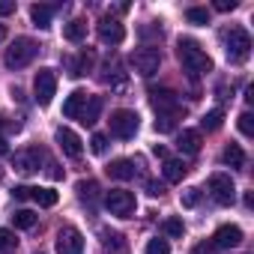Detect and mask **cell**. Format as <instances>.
Returning a JSON list of instances; mask_svg holds the SVG:
<instances>
[{
  "label": "cell",
  "instance_id": "32",
  "mask_svg": "<svg viewBox=\"0 0 254 254\" xmlns=\"http://www.w3.org/2000/svg\"><path fill=\"white\" fill-rule=\"evenodd\" d=\"M186 18H189L191 24H209V9H203V6H191V9H186Z\"/></svg>",
  "mask_w": 254,
  "mask_h": 254
},
{
  "label": "cell",
  "instance_id": "26",
  "mask_svg": "<svg viewBox=\"0 0 254 254\" xmlns=\"http://www.w3.org/2000/svg\"><path fill=\"white\" fill-rule=\"evenodd\" d=\"M221 123H224V111L221 108H212V111H206L203 114V120H200V126L206 132H215V129H221Z\"/></svg>",
  "mask_w": 254,
  "mask_h": 254
},
{
  "label": "cell",
  "instance_id": "4",
  "mask_svg": "<svg viewBox=\"0 0 254 254\" xmlns=\"http://www.w3.org/2000/svg\"><path fill=\"white\" fill-rule=\"evenodd\" d=\"M224 45H227V60L230 63H245L248 54H251V36L245 27H230L227 36H224Z\"/></svg>",
  "mask_w": 254,
  "mask_h": 254
},
{
  "label": "cell",
  "instance_id": "35",
  "mask_svg": "<svg viewBox=\"0 0 254 254\" xmlns=\"http://www.w3.org/2000/svg\"><path fill=\"white\" fill-rule=\"evenodd\" d=\"M239 132H242L245 138H251V135H254V117H251L248 111L239 117Z\"/></svg>",
  "mask_w": 254,
  "mask_h": 254
},
{
  "label": "cell",
  "instance_id": "20",
  "mask_svg": "<svg viewBox=\"0 0 254 254\" xmlns=\"http://www.w3.org/2000/svg\"><path fill=\"white\" fill-rule=\"evenodd\" d=\"M108 177H111V180H132V177H135V165H132L129 159H114V162L108 165Z\"/></svg>",
  "mask_w": 254,
  "mask_h": 254
},
{
  "label": "cell",
  "instance_id": "5",
  "mask_svg": "<svg viewBox=\"0 0 254 254\" xmlns=\"http://www.w3.org/2000/svg\"><path fill=\"white\" fill-rule=\"evenodd\" d=\"M105 206L111 209V215H120V218H129L135 215V194L132 191H126V189H111L105 194Z\"/></svg>",
  "mask_w": 254,
  "mask_h": 254
},
{
  "label": "cell",
  "instance_id": "12",
  "mask_svg": "<svg viewBox=\"0 0 254 254\" xmlns=\"http://www.w3.org/2000/svg\"><path fill=\"white\" fill-rule=\"evenodd\" d=\"M57 144H60V150L69 156V159H81L84 156V144H81V138L72 132V129H57Z\"/></svg>",
  "mask_w": 254,
  "mask_h": 254
},
{
  "label": "cell",
  "instance_id": "21",
  "mask_svg": "<svg viewBox=\"0 0 254 254\" xmlns=\"http://www.w3.org/2000/svg\"><path fill=\"white\" fill-rule=\"evenodd\" d=\"M60 6H45V3H36V6H30V18H33V24L36 27H51V18H54V12H57Z\"/></svg>",
  "mask_w": 254,
  "mask_h": 254
},
{
  "label": "cell",
  "instance_id": "27",
  "mask_svg": "<svg viewBox=\"0 0 254 254\" xmlns=\"http://www.w3.org/2000/svg\"><path fill=\"white\" fill-rule=\"evenodd\" d=\"M102 245L108 251H117V254H126V239L120 233H111V230H102Z\"/></svg>",
  "mask_w": 254,
  "mask_h": 254
},
{
  "label": "cell",
  "instance_id": "22",
  "mask_svg": "<svg viewBox=\"0 0 254 254\" xmlns=\"http://www.w3.org/2000/svg\"><path fill=\"white\" fill-rule=\"evenodd\" d=\"M102 81L111 84L114 90H123V87H126V75L120 72V63H111V60H108V63L102 66Z\"/></svg>",
  "mask_w": 254,
  "mask_h": 254
},
{
  "label": "cell",
  "instance_id": "46",
  "mask_svg": "<svg viewBox=\"0 0 254 254\" xmlns=\"http://www.w3.org/2000/svg\"><path fill=\"white\" fill-rule=\"evenodd\" d=\"M245 102H248V105L254 102V87H245Z\"/></svg>",
  "mask_w": 254,
  "mask_h": 254
},
{
  "label": "cell",
  "instance_id": "1",
  "mask_svg": "<svg viewBox=\"0 0 254 254\" xmlns=\"http://www.w3.org/2000/svg\"><path fill=\"white\" fill-rule=\"evenodd\" d=\"M177 57H180L183 69L189 72V78H200V75H206V72L212 69L209 54H206L194 39H180V42H177Z\"/></svg>",
  "mask_w": 254,
  "mask_h": 254
},
{
  "label": "cell",
  "instance_id": "41",
  "mask_svg": "<svg viewBox=\"0 0 254 254\" xmlns=\"http://www.w3.org/2000/svg\"><path fill=\"white\" fill-rule=\"evenodd\" d=\"M147 194L150 197H162L165 194V186L162 183H147Z\"/></svg>",
  "mask_w": 254,
  "mask_h": 254
},
{
  "label": "cell",
  "instance_id": "45",
  "mask_svg": "<svg viewBox=\"0 0 254 254\" xmlns=\"http://www.w3.org/2000/svg\"><path fill=\"white\" fill-rule=\"evenodd\" d=\"M6 153H9V144H6L3 135H0V156H6Z\"/></svg>",
  "mask_w": 254,
  "mask_h": 254
},
{
  "label": "cell",
  "instance_id": "36",
  "mask_svg": "<svg viewBox=\"0 0 254 254\" xmlns=\"http://www.w3.org/2000/svg\"><path fill=\"white\" fill-rule=\"evenodd\" d=\"M90 150H93L96 156H105V150H108V138H105V135H93V138H90Z\"/></svg>",
  "mask_w": 254,
  "mask_h": 254
},
{
  "label": "cell",
  "instance_id": "31",
  "mask_svg": "<svg viewBox=\"0 0 254 254\" xmlns=\"http://www.w3.org/2000/svg\"><path fill=\"white\" fill-rule=\"evenodd\" d=\"M177 120H180V114H159V120H156V132H174V126H177Z\"/></svg>",
  "mask_w": 254,
  "mask_h": 254
},
{
  "label": "cell",
  "instance_id": "14",
  "mask_svg": "<svg viewBox=\"0 0 254 254\" xmlns=\"http://www.w3.org/2000/svg\"><path fill=\"white\" fill-rule=\"evenodd\" d=\"M239 242H242V230L236 224H221L215 230V236H212V245L215 248H236Z\"/></svg>",
  "mask_w": 254,
  "mask_h": 254
},
{
  "label": "cell",
  "instance_id": "8",
  "mask_svg": "<svg viewBox=\"0 0 254 254\" xmlns=\"http://www.w3.org/2000/svg\"><path fill=\"white\" fill-rule=\"evenodd\" d=\"M150 105L156 108V114H183L180 96L171 87H150Z\"/></svg>",
  "mask_w": 254,
  "mask_h": 254
},
{
  "label": "cell",
  "instance_id": "16",
  "mask_svg": "<svg viewBox=\"0 0 254 254\" xmlns=\"http://www.w3.org/2000/svg\"><path fill=\"white\" fill-rule=\"evenodd\" d=\"M93 60H96V54L84 48L78 57H72V60H69V75H72V78H81V75H87V72L93 69Z\"/></svg>",
  "mask_w": 254,
  "mask_h": 254
},
{
  "label": "cell",
  "instance_id": "25",
  "mask_svg": "<svg viewBox=\"0 0 254 254\" xmlns=\"http://www.w3.org/2000/svg\"><path fill=\"white\" fill-rule=\"evenodd\" d=\"M221 159H224V165H230V168H245V153H242L239 144H227Z\"/></svg>",
  "mask_w": 254,
  "mask_h": 254
},
{
  "label": "cell",
  "instance_id": "2",
  "mask_svg": "<svg viewBox=\"0 0 254 254\" xmlns=\"http://www.w3.org/2000/svg\"><path fill=\"white\" fill-rule=\"evenodd\" d=\"M36 54H39V42H33L30 36H18V39L6 48L3 63H6L9 69H24V66H30V63L36 60Z\"/></svg>",
  "mask_w": 254,
  "mask_h": 254
},
{
  "label": "cell",
  "instance_id": "47",
  "mask_svg": "<svg viewBox=\"0 0 254 254\" xmlns=\"http://www.w3.org/2000/svg\"><path fill=\"white\" fill-rule=\"evenodd\" d=\"M3 39H6V27H3V24H0V42H3Z\"/></svg>",
  "mask_w": 254,
  "mask_h": 254
},
{
  "label": "cell",
  "instance_id": "37",
  "mask_svg": "<svg viewBox=\"0 0 254 254\" xmlns=\"http://www.w3.org/2000/svg\"><path fill=\"white\" fill-rule=\"evenodd\" d=\"M200 203V189H186L183 191V206H197Z\"/></svg>",
  "mask_w": 254,
  "mask_h": 254
},
{
  "label": "cell",
  "instance_id": "24",
  "mask_svg": "<svg viewBox=\"0 0 254 254\" xmlns=\"http://www.w3.org/2000/svg\"><path fill=\"white\" fill-rule=\"evenodd\" d=\"M186 171H189V168H186L180 159H165V168H162V174H165V180H168V183H183Z\"/></svg>",
  "mask_w": 254,
  "mask_h": 254
},
{
  "label": "cell",
  "instance_id": "30",
  "mask_svg": "<svg viewBox=\"0 0 254 254\" xmlns=\"http://www.w3.org/2000/svg\"><path fill=\"white\" fill-rule=\"evenodd\" d=\"M18 248V239L12 230H0V254H12Z\"/></svg>",
  "mask_w": 254,
  "mask_h": 254
},
{
  "label": "cell",
  "instance_id": "15",
  "mask_svg": "<svg viewBox=\"0 0 254 254\" xmlns=\"http://www.w3.org/2000/svg\"><path fill=\"white\" fill-rule=\"evenodd\" d=\"M177 147L186 156H197L200 153V132L197 129H183V135L177 138Z\"/></svg>",
  "mask_w": 254,
  "mask_h": 254
},
{
  "label": "cell",
  "instance_id": "43",
  "mask_svg": "<svg viewBox=\"0 0 254 254\" xmlns=\"http://www.w3.org/2000/svg\"><path fill=\"white\" fill-rule=\"evenodd\" d=\"M15 12V3H0V15H12Z\"/></svg>",
  "mask_w": 254,
  "mask_h": 254
},
{
  "label": "cell",
  "instance_id": "38",
  "mask_svg": "<svg viewBox=\"0 0 254 254\" xmlns=\"http://www.w3.org/2000/svg\"><path fill=\"white\" fill-rule=\"evenodd\" d=\"M30 194H33V186H15V189H12V197H15V200H27Z\"/></svg>",
  "mask_w": 254,
  "mask_h": 254
},
{
  "label": "cell",
  "instance_id": "28",
  "mask_svg": "<svg viewBox=\"0 0 254 254\" xmlns=\"http://www.w3.org/2000/svg\"><path fill=\"white\" fill-rule=\"evenodd\" d=\"M30 197H33L39 206H57V200H60L54 189H33V194H30Z\"/></svg>",
  "mask_w": 254,
  "mask_h": 254
},
{
  "label": "cell",
  "instance_id": "3",
  "mask_svg": "<svg viewBox=\"0 0 254 254\" xmlns=\"http://www.w3.org/2000/svg\"><path fill=\"white\" fill-rule=\"evenodd\" d=\"M108 126H111V135H114V138L129 141V138H135V135H138L141 117H138L135 111H129V108H120V111H114V114H111Z\"/></svg>",
  "mask_w": 254,
  "mask_h": 254
},
{
  "label": "cell",
  "instance_id": "40",
  "mask_svg": "<svg viewBox=\"0 0 254 254\" xmlns=\"http://www.w3.org/2000/svg\"><path fill=\"white\" fill-rule=\"evenodd\" d=\"M144 39H162V27H141Z\"/></svg>",
  "mask_w": 254,
  "mask_h": 254
},
{
  "label": "cell",
  "instance_id": "17",
  "mask_svg": "<svg viewBox=\"0 0 254 254\" xmlns=\"http://www.w3.org/2000/svg\"><path fill=\"white\" fill-rule=\"evenodd\" d=\"M84 105H87V93H84V90H75V93L63 102V117L78 120V117H81V111H84Z\"/></svg>",
  "mask_w": 254,
  "mask_h": 254
},
{
  "label": "cell",
  "instance_id": "42",
  "mask_svg": "<svg viewBox=\"0 0 254 254\" xmlns=\"http://www.w3.org/2000/svg\"><path fill=\"white\" fill-rule=\"evenodd\" d=\"M215 251H218V248H215L212 242H200V245H194L191 254H215Z\"/></svg>",
  "mask_w": 254,
  "mask_h": 254
},
{
  "label": "cell",
  "instance_id": "7",
  "mask_svg": "<svg viewBox=\"0 0 254 254\" xmlns=\"http://www.w3.org/2000/svg\"><path fill=\"white\" fill-rule=\"evenodd\" d=\"M33 93H36V102L45 108L51 105L54 93H57V72L54 69H39L36 78H33Z\"/></svg>",
  "mask_w": 254,
  "mask_h": 254
},
{
  "label": "cell",
  "instance_id": "33",
  "mask_svg": "<svg viewBox=\"0 0 254 254\" xmlns=\"http://www.w3.org/2000/svg\"><path fill=\"white\" fill-rule=\"evenodd\" d=\"M165 233H168V236H174V239H180V236L186 233L183 218H177V215H174V218H168V221H165Z\"/></svg>",
  "mask_w": 254,
  "mask_h": 254
},
{
  "label": "cell",
  "instance_id": "19",
  "mask_svg": "<svg viewBox=\"0 0 254 254\" xmlns=\"http://www.w3.org/2000/svg\"><path fill=\"white\" fill-rule=\"evenodd\" d=\"M75 191H78L81 203H87L90 209L96 206V200H99V183H96V180H81V183L75 186Z\"/></svg>",
  "mask_w": 254,
  "mask_h": 254
},
{
  "label": "cell",
  "instance_id": "34",
  "mask_svg": "<svg viewBox=\"0 0 254 254\" xmlns=\"http://www.w3.org/2000/svg\"><path fill=\"white\" fill-rule=\"evenodd\" d=\"M144 254H171V245H168V239H150Z\"/></svg>",
  "mask_w": 254,
  "mask_h": 254
},
{
  "label": "cell",
  "instance_id": "39",
  "mask_svg": "<svg viewBox=\"0 0 254 254\" xmlns=\"http://www.w3.org/2000/svg\"><path fill=\"white\" fill-rule=\"evenodd\" d=\"M215 9L218 12H233L236 9V0H215Z\"/></svg>",
  "mask_w": 254,
  "mask_h": 254
},
{
  "label": "cell",
  "instance_id": "11",
  "mask_svg": "<svg viewBox=\"0 0 254 254\" xmlns=\"http://www.w3.org/2000/svg\"><path fill=\"white\" fill-rule=\"evenodd\" d=\"M39 162H42V150L39 147H27V150L15 153V159H12L15 171H21V174H36L39 171Z\"/></svg>",
  "mask_w": 254,
  "mask_h": 254
},
{
  "label": "cell",
  "instance_id": "10",
  "mask_svg": "<svg viewBox=\"0 0 254 254\" xmlns=\"http://www.w3.org/2000/svg\"><path fill=\"white\" fill-rule=\"evenodd\" d=\"M84 251V236L78 227H60L57 233V254H81Z\"/></svg>",
  "mask_w": 254,
  "mask_h": 254
},
{
  "label": "cell",
  "instance_id": "9",
  "mask_svg": "<svg viewBox=\"0 0 254 254\" xmlns=\"http://www.w3.org/2000/svg\"><path fill=\"white\" fill-rule=\"evenodd\" d=\"M206 186H209V194H212L215 203L230 206V203L236 200V186H233V180H230L227 174H212Z\"/></svg>",
  "mask_w": 254,
  "mask_h": 254
},
{
  "label": "cell",
  "instance_id": "18",
  "mask_svg": "<svg viewBox=\"0 0 254 254\" xmlns=\"http://www.w3.org/2000/svg\"><path fill=\"white\" fill-rule=\"evenodd\" d=\"M102 108H105V102H102V96H87V105H84V111H81V123L84 126H93L96 120H99V114H102Z\"/></svg>",
  "mask_w": 254,
  "mask_h": 254
},
{
  "label": "cell",
  "instance_id": "13",
  "mask_svg": "<svg viewBox=\"0 0 254 254\" xmlns=\"http://www.w3.org/2000/svg\"><path fill=\"white\" fill-rule=\"evenodd\" d=\"M99 39L105 45H120L126 39V27L117 21V18H102L99 21Z\"/></svg>",
  "mask_w": 254,
  "mask_h": 254
},
{
  "label": "cell",
  "instance_id": "23",
  "mask_svg": "<svg viewBox=\"0 0 254 254\" xmlns=\"http://www.w3.org/2000/svg\"><path fill=\"white\" fill-rule=\"evenodd\" d=\"M84 36H87V21H84V18H72L69 24H63V39L81 42Z\"/></svg>",
  "mask_w": 254,
  "mask_h": 254
},
{
  "label": "cell",
  "instance_id": "6",
  "mask_svg": "<svg viewBox=\"0 0 254 254\" xmlns=\"http://www.w3.org/2000/svg\"><path fill=\"white\" fill-rule=\"evenodd\" d=\"M132 66H135V72L138 75H144V78H153L156 72H159V66H162V54H159V48H138L135 54H132Z\"/></svg>",
  "mask_w": 254,
  "mask_h": 254
},
{
  "label": "cell",
  "instance_id": "44",
  "mask_svg": "<svg viewBox=\"0 0 254 254\" xmlns=\"http://www.w3.org/2000/svg\"><path fill=\"white\" fill-rule=\"evenodd\" d=\"M153 153H156V156H159V159H168V150H165V147H162V144H156V147H153Z\"/></svg>",
  "mask_w": 254,
  "mask_h": 254
},
{
  "label": "cell",
  "instance_id": "29",
  "mask_svg": "<svg viewBox=\"0 0 254 254\" xmlns=\"http://www.w3.org/2000/svg\"><path fill=\"white\" fill-rule=\"evenodd\" d=\"M12 224H15L18 230H30V227H36V212H30V209H18V212L12 215Z\"/></svg>",
  "mask_w": 254,
  "mask_h": 254
}]
</instances>
